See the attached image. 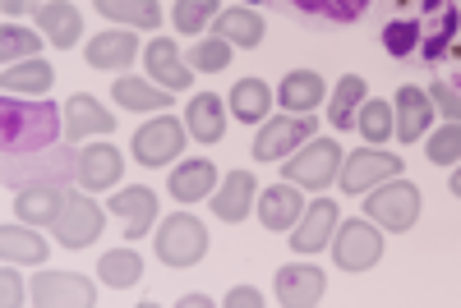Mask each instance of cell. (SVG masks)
<instances>
[{
    "mask_svg": "<svg viewBox=\"0 0 461 308\" xmlns=\"http://www.w3.org/2000/svg\"><path fill=\"white\" fill-rule=\"evenodd\" d=\"M56 129H65V110H56L51 101H19L5 92L0 106V147L10 157H28L56 143Z\"/></svg>",
    "mask_w": 461,
    "mask_h": 308,
    "instance_id": "1",
    "label": "cell"
},
{
    "mask_svg": "<svg viewBox=\"0 0 461 308\" xmlns=\"http://www.w3.org/2000/svg\"><path fill=\"white\" fill-rule=\"evenodd\" d=\"M365 212H369V221L388 225L393 235H402V230H411V225L420 221V189H415L411 180L393 175V180H383V184L369 189Z\"/></svg>",
    "mask_w": 461,
    "mask_h": 308,
    "instance_id": "2",
    "label": "cell"
},
{
    "mask_svg": "<svg viewBox=\"0 0 461 308\" xmlns=\"http://www.w3.org/2000/svg\"><path fill=\"white\" fill-rule=\"evenodd\" d=\"M341 147L332 138H314V143H300V152L282 162V175L300 189H328L341 175Z\"/></svg>",
    "mask_w": 461,
    "mask_h": 308,
    "instance_id": "3",
    "label": "cell"
},
{
    "mask_svg": "<svg viewBox=\"0 0 461 308\" xmlns=\"http://www.w3.org/2000/svg\"><path fill=\"white\" fill-rule=\"evenodd\" d=\"M383 258V230L378 221H341L337 235H332V262L341 267V272H369V267Z\"/></svg>",
    "mask_w": 461,
    "mask_h": 308,
    "instance_id": "4",
    "label": "cell"
},
{
    "mask_svg": "<svg viewBox=\"0 0 461 308\" xmlns=\"http://www.w3.org/2000/svg\"><path fill=\"white\" fill-rule=\"evenodd\" d=\"M208 253V225L194 221L189 212L167 216V225H158V258L167 267H194Z\"/></svg>",
    "mask_w": 461,
    "mask_h": 308,
    "instance_id": "5",
    "label": "cell"
},
{
    "mask_svg": "<svg viewBox=\"0 0 461 308\" xmlns=\"http://www.w3.org/2000/svg\"><path fill=\"white\" fill-rule=\"evenodd\" d=\"M185 125L176 120V115H152V120L134 134V162L139 166H167V162H176L180 152H185Z\"/></svg>",
    "mask_w": 461,
    "mask_h": 308,
    "instance_id": "6",
    "label": "cell"
},
{
    "mask_svg": "<svg viewBox=\"0 0 461 308\" xmlns=\"http://www.w3.org/2000/svg\"><path fill=\"white\" fill-rule=\"evenodd\" d=\"M402 175V157L397 152H374V147H360V152H346V162H341V189L346 194H369L374 184L383 180H393Z\"/></svg>",
    "mask_w": 461,
    "mask_h": 308,
    "instance_id": "7",
    "label": "cell"
},
{
    "mask_svg": "<svg viewBox=\"0 0 461 308\" xmlns=\"http://www.w3.org/2000/svg\"><path fill=\"white\" fill-rule=\"evenodd\" d=\"M314 138V115H277V120H263L258 138H254V162H277Z\"/></svg>",
    "mask_w": 461,
    "mask_h": 308,
    "instance_id": "8",
    "label": "cell"
},
{
    "mask_svg": "<svg viewBox=\"0 0 461 308\" xmlns=\"http://www.w3.org/2000/svg\"><path fill=\"white\" fill-rule=\"evenodd\" d=\"M102 225H106V212H102L88 194H69V203H65V212H60V221H56L51 230H56V244H65V249H88V244L102 235Z\"/></svg>",
    "mask_w": 461,
    "mask_h": 308,
    "instance_id": "9",
    "label": "cell"
},
{
    "mask_svg": "<svg viewBox=\"0 0 461 308\" xmlns=\"http://www.w3.org/2000/svg\"><path fill=\"white\" fill-rule=\"evenodd\" d=\"M111 216L125 221V235L130 240H143L152 225H158V194L148 184H130V189H115L111 203H106Z\"/></svg>",
    "mask_w": 461,
    "mask_h": 308,
    "instance_id": "10",
    "label": "cell"
},
{
    "mask_svg": "<svg viewBox=\"0 0 461 308\" xmlns=\"http://www.w3.org/2000/svg\"><path fill=\"white\" fill-rule=\"evenodd\" d=\"M32 19H37V32H42L56 51H69V47L84 42V14H79V5H69V0H42V5L32 10Z\"/></svg>",
    "mask_w": 461,
    "mask_h": 308,
    "instance_id": "11",
    "label": "cell"
},
{
    "mask_svg": "<svg viewBox=\"0 0 461 308\" xmlns=\"http://www.w3.org/2000/svg\"><path fill=\"white\" fill-rule=\"evenodd\" d=\"M337 225H341L337 203H332V198H314V207H304V216H300L295 230H291V249H295V253H319V249H328L332 235H337Z\"/></svg>",
    "mask_w": 461,
    "mask_h": 308,
    "instance_id": "12",
    "label": "cell"
},
{
    "mask_svg": "<svg viewBox=\"0 0 461 308\" xmlns=\"http://www.w3.org/2000/svg\"><path fill=\"white\" fill-rule=\"evenodd\" d=\"M65 138L69 143H84V138H106L111 129H115V115H106V106L97 101V97H88V92H74L65 106Z\"/></svg>",
    "mask_w": 461,
    "mask_h": 308,
    "instance_id": "13",
    "label": "cell"
},
{
    "mask_svg": "<svg viewBox=\"0 0 461 308\" xmlns=\"http://www.w3.org/2000/svg\"><path fill=\"white\" fill-rule=\"evenodd\" d=\"M74 175L84 189H115L125 175V157L115 143H88L79 157H74Z\"/></svg>",
    "mask_w": 461,
    "mask_h": 308,
    "instance_id": "14",
    "label": "cell"
},
{
    "mask_svg": "<svg viewBox=\"0 0 461 308\" xmlns=\"http://www.w3.org/2000/svg\"><path fill=\"white\" fill-rule=\"evenodd\" d=\"M97 299L93 281L79 277V272H37L32 277V304H42V308H56V304H79L88 308Z\"/></svg>",
    "mask_w": 461,
    "mask_h": 308,
    "instance_id": "15",
    "label": "cell"
},
{
    "mask_svg": "<svg viewBox=\"0 0 461 308\" xmlns=\"http://www.w3.org/2000/svg\"><path fill=\"white\" fill-rule=\"evenodd\" d=\"M69 203V189H60L56 180H42V184H28L19 189V198H14V216L28 221V225H56L60 212Z\"/></svg>",
    "mask_w": 461,
    "mask_h": 308,
    "instance_id": "16",
    "label": "cell"
},
{
    "mask_svg": "<svg viewBox=\"0 0 461 308\" xmlns=\"http://www.w3.org/2000/svg\"><path fill=\"white\" fill-rule=\"evenodd\" d=\"M88 65L93 69H106V74H130L134 56H139V42H134V28H111V32H93V42L84 47Z\"/></svg>",
    "mask_w": 461,
    "mask_h": 308,
    "instance_id": "17",
    "label": "cell"
},
{
    "mask_svg": "<svg viewBox=\"0 0 461 308\" xmlns=\"http://www.w3.org/2000/svg\"><path fill=\"white\" fill-rule=\"evenodd\" d=\"M323 290H328V277L319 267L291 262L277 272V304H286V308H310V304L323 299Z\"/></svg>",
    "mask_w": 461,
    "mask_h": 308,
    "instance_id": "18",
    "label": "cell"
},
{
    "mask_svg": "<svg viewBox=\"0 0 461 308\" xmlns=\"http://www.w3.org/2000/svg\"><path fill=\"white\" fill-rule=\"evenodd\" d=\"M254 189H258V180H254L249 171H230V175L212 189V216L240 225V221L249 216V207H254Z\"/></svg>",
    "mask_w": 461,
    "mask_h": 308,
    "instance_id": "19",
    "label": "cell"
},
{
    "mask_svg": "<svg viewBox=\"0 0 461 308\" xmlns=\"http://www.w3.org/2000/svg\"><path fill=\"white\" fill-rule=\"evenodd\" d=\"M393 110H397V138H402V143H420V138H425V129H429V120H434V101H429L425 88H415V84L397 88Z\"/></svg>",
    "mask_w": 461,
    "mask_h": 308,
    "instance_id": "20",
    "label": "cell"
},
{
    "mask_svg": "<svg viewBox=\"0 0 461 308\" xmlns=\"http://www.w3.org/2000/svg\"><path fill=\"white\" fill-rule=\"evenodd\" d=\"M143 65H148V79L158 84V88H171V92H185V88H189V65L180 60L176 42H167V37H158V42H148Z\"/></svg>",
    "mask_w": 461,
    "mask_h": 308,
    "instance_id": "21",
    "label": "cell"
},
{
    "mask_svg": "<svg viewBox=\"0 0 461 308\" xmlns=\"http://www.w3.org/2000/svg\"><path fill=\"white\" fill-rule=\"evenodd\" d=\"M167 189H171V198H180V203H203V194L212 198V189H217V166L208 157H189V162H180L171 171Z\"/></svg>",
    "mask_w": 461,
    "mask_h": 308,
    "instance_id": "22",
    "label": "cell"
},
{
    "mask_svg": "<svg viewBox=\"0 0 461 308\" xmlns=\"http://www.w3.org/2000/svg\"><path fill=\"white\" fill-rule=\"evenodd\" d=\"M304 216V198H300V184H273V189H263V198H258V221L267 230H291L295 221Z\"/></svg>",
    "mask_w": 461,
    "mask_h": 308,
    "instance_id": "23",
    "label": "cell"
},
{
    "mask_svg": "<svg viewBox=\"0 0 461 308\" xmlns=\"http://www.w3.org/2000/svg\"><path fill=\"white\" fill-rule=\"evenodd\" d=\"M323 79L314 69H291L286 79H282V88H277V106L282 110H291V115H314L319 110V101H323Z\"/></svg>",
    "mask_w": 461,
    "mask_h": 308,
    "instance_id": "24",
    "label": "cell"
},
{
    "mask_svg": "<svg viewBox=\"0 0 461 308\" xmlns=\"http://www.w3.org/2000/svg\"><path fill=\"white\" fill-rule=\"evenodd\" d=\"M212 32L217 37H226L230 47H240V51H254L258 42H263V19H258V10H249V5H230V10H221L217 19H212Z\"/></svg>",
    "mask_w": 461,
    "mask_h": 308,
    "instance_id": "25",
    "label": "cell"
},
{
    "mask_svg": "<svg viewBox=\"0 0 461 308\" xmlns=\"http://www.w3.org/2000/svg\"><path fill=\"white\" fill-rule=\"evenodd\" d=\"M185 129H189V138H199V143H221L226 138V101L217 92L194 97L189 110H185Z\"/></svg>",
    "mask_w": 461,
    "mask_h": 308,
    "instance_id": "26",
    "label": "cell"
},
{
    "mask_svg": "<svg viewBox=\"0 0 461 308\" xmlns=\"http://www.w3.org/2000/svg\"><path fill=\"white\" fill-rule=\"evenodd\" d=\"M51 65L47 60H19V65H5V74H0V88H5L10 97H42L51 88Z\"/></svg>",
    "mask_w": 461,
    "mask_h": 308,
    "instance_id": "27",
    "label": "cell"
},
{
    "mask_svg": "<svg viewBox=\"0 0 461 308\" xmlns=\"http://www.w3.org/2000/svg\"><path fill=\"white\" fill-rule=\"evenodd\" d=\"M230 115H236L240 125H263L267 110H273V88H267L263 79H240L236 88H230Z\"/></svg>",
    "mask_w": 461,
    "mask_h": 308,
    "instance_id": "28",
    "label": "cell"
},
{
    "mask_svg": "<svg viewBox=\"0 0 461 308\" xmlns=\"http://www.w3.org/2000/svg\"><path fill=\"white\" fill-rule=\"evenodd\" d=\"M111 97H115V106H125V110H167L176 92H171V88H158V84H143V79H134V74H125V79L111 84Z\"/></svg>",
    "mask_w": 461,
    "mask_h": 308,
    "instance_id": "29",
    "label": "cell"
},
{
    "mask_svg": "<svg viewBox=\"0 0 461 308\" xmlns=\"http://www.w3.org/2000/svg\"><path fill=\"white\" fill-rule=\"evenodd\" d=\"M93 5L106 19L125 23V28H143V32L162 28V5H158V0H93Z\"/></svg>",
    "mask_w": 461,
    "mask_h": 308,
    "instance_id": "30",
    "label": "cell"
},
{
    "mask_svg": "<svg viewBox=\"0 0 461 308\" xmlns=\"http://www.w3.org/2000/svg\"><path fill=\"white\" fill-rule=\"evenodd\" d=\"M0 253H5V262H47V240L37 235V230H28V221L23 225H5L0 230Z\"/></svg>",
    "mask_w": 461,
    "mask_h": 308,
    "instance_id": "31",
    "label": "cell"
},
{
    "mask_svg": "<svg viewBox=\"0 0 461 308\" xmlns=\"http://www.w3.org/2000/svg\"><path fill=\"white\" fill-rule=\"evenodd\" d=\"M97 277H102V286H111V290H130V286H139V277H143V258H139L134 249H111V253H102V262H97Z\"/></svg>",
    "mask_w": 461,
    "mask_h": 308,
    "instance_id": "32",
    "label": "cell"
},
{
    "mask_svg": "<svg viewBox=\"0 0 461 308\" xmlns=\"http://www.w3.org/2000/svg\"><path fill=\"white\" fill-rule=\"evenodd\" d=\"M369 97V88H365V79L360 74H346V79L337 84V92H332V101H328V120H332V129H351V120H356V110H360V101Z\"/></svg>",
    "mask_w": 461,
    "mask_h": 308,
    "instance_id": "33",
    "label": "cell"
},
{
    "mask_svg": "<svg viewBox=\"0 0 461 308\" xmlns=\"http://www.w3.org/2000/svg\"><path fill=\"white\" fill-rule=\"evenodd\" d=\"M356 129H360L365 143H388V134H397V110L388 101L365 97L360 110H356Z\"/></svg>",
    "mask_w": 461,
    "mask_h": 308,
    "instance_id": "34",
    "label": "cell"
},
{
    "mask_svg": "<svg viewBox=\"0 0 461 308\" xmlns=\"http://www.w3.org/2000/svg\"><path fill=\"white\" fill-rule=\"evenodd\" d=\"M42 47H51V42H42V32H32V28H19V23L0 28V60H5V65L32 60Z\"/></svg>",
    "mask_w": 461,
    "mask_h": 308,
    "instance_id": "35",
    "label": "cell"
},
{
    "mask_svg": "<svg viewBox=\"0 0 461 308\" xmlns=\"http://www.w3.org/2000/svg\"><path fill=\"white\" fill-rule=\"evenodd\" d=\"M217 14H221L217 0H176L171 23H176V32H185V37H203V28H208Z\"/></svg>",
    "mask_w": 461,
    "mask_h": 308,
    "instance_id": "36",
    "label": "cell"
},
{
    "mask_svg": "<svg viewBox=\"0 0 461 308\" xmlns=\"http://www.w3.org/2000/svg\"><path fill=\"white\" fill-rule=\"evenodd\" d=\"M415 42H425V23H420L415 14H402V19H393L388 28H383V47H388V56H411Z\"/></svg>",
    "mask_w": 461,
    "mask_h": 308,
    "instance_id": "37",
    "label": "cell"
},
{
    "mask_svg": "<svg viewBox=\"0 0 461 308\" xmlns=\"http://www.w3.org/2000/svg\"><path fill=\"white\" fill-rule=\"evenodd\" d=\"M230 51H236V47H230L226 42V37H203V42H194V47H189V69H203V74H221L226 65H230Z\"/></svg>",
    "mask_w": 461,
    "mask_h": 308,
    "instance_id": "38",
    "label": "cell"
},
{
    "mask_svg": "<svg viewBox=\"0 0 461 308\" xmlns=\"http://www.w3.org/2000/svg\"><path fill=\"white\" fill-rule=\"evenodd\" d=\"M425 152H429L434 166H456V162H461V125L447 120L443 129H434V134L425 138Z\"/></svg>",
    "mask_w": 461,
    "mask_h": 308,
    "instance_id": "39",
    "label": "cell"
},
{
    "mask_svg": "<svg viewBox=\"0 0 461 308\" xmlns=\"http://www.w3.org/2000/svg\"><path fill=\"white\" fill-rule=\"evenodd\" d=\"M295 5H300L304 14H323V19H332V23H351V19L365 14L369 0H295Z\"/></svg>",
    "mask_w": 461,
    "mask_h": 308,
    "instance_id": "40",
    "label": "cell"
},
{
    "mask_svg": "<svg viewBox=\"0 0 461 308\" xmlns=\"http://www.w3.org/2000/svg\"><path fill=\"white\" fill-rule=\"evenodd\" d=\"M452 32H456V5H447V10H443V23H438V32H434V37H425V47H420V51H425V60H438V56L447 51Z\"/></svg>",
    "mask_w": 461,
    "mask_h": 308,
    "instance_id": "41",
    "label": "cell"
},
{
    "mask_svg": "<svg viewBox=\"0 0 461 308\" xmlns=\"http://www.w3.org/2000/svg\"><path fill=\"white\" fill-rule=\"evenodd\" d=\"M429 101H434L438 115H447V120L461 125V92H456V88H447V84H429Z\"/></svg>",
    "mask_w": 461,
    "mask_h": 308,
    "instance_id": "42",
    "label": "cell"
},
{
    "mask_svg": "<svg viewBox=\"0 0 461 308\" xmlns=\"http://www.w3.org/2000/svg\"><path fill=\"white\" fill-rule=\"evenodd\" d=\"M221 304H230V308H263L267 299H263V295H258L254 286H236V290H230V295H226Z\"/></svg>",
    "mask_w": 461,
    "mask_h": 308,
    "instance_id": "43",
    "label": "cell"
},
{
    "mask_svg": "<svg viewBox=\"0 0 461 308\" xmlns=\"http://www.w3.org/2000/svg\"><path fill=\"white\" fill-rule=\"evenodd\" d=\"M0 295H5V304H19L23 290H19V272H14V262L0 267Z\"/></svg>",
    "mask_w": 461,
    "mask_h": 308,
    "instance_id": "44",
    "label": "cell"
},
{
    "mask_svg": "<svg viewBox=\"0 0 461 308\" xmlns=\"http://www.w3.org/2000/svg\"><path fill=\"white\" fill-rule=\"evenodd\" d=\"M37 5H42V0H0V10H5V14H19V10H37Z\"/></svg>",
    "mask_w": 461,
    "mask_h": 308,
    "instance_id": "45",
    "label": "cell"
},
{
    "mask_svg": "<svg viewBox=\"0 0 461 308\" xmlns=\"http://www.w3.org/2000/svg\"><path fill=\"white\" fill-rule=\"evenodd\" d=\"M180 304H185V308H203V304H212V299H208V295H185Z\"/></svg>",
    "mask_w": 461,
    "mask_h": 308,
    "instance_id": "46",
    "label": "cell"
},
{
    "mask_svg": "<svg viewBox=\"0 0 461 308\" xmlns=\"http://www.w3.org/2000/svg\"><path fill=\"white\" fill-rule=\"evenodd\" d=\"M447 189H452V194H456V198H461V166H456V171H452V184H447Z\"/></svg>",
    "mask_w": 461,
    "mask_h": 308,
    "instance_id": "47",
    "label": "cell"
},
{
    "mask_svg": "<svg viewBox=\"0 0 461 308\" xmlns=\"http://www.w3.org/2000/svg\"><path fill=\"white\" fill-rule=\"evenodd\" d=\"M240 5H258V0H240Z\"/></svg>",
    "mask_w": 461,
    "mask_h": 308,
    "instance_id": "48",
    "label": "cell"
}]
</instances>
